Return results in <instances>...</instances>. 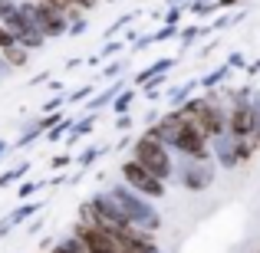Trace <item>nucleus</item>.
Segmentation results:
<instances>
[{
    "instance_id": "nucleus-1",
    "label": "nucleus",
    "mask_w": 260,
    "mask_h": 253,
    "mask_svg": "<svg viewBox=\"0 0 260 253\" xmlns=\"http://www.w3.org/2000/svg\"><path fill=\"white\" fill-rule=\"evenodd\" d=\"M145 135L158 138L161 145H175L181 155H188L191 161H204L208 158V135L194 125L184 112H168L155 128H148Z\"/></svg>"
},
{
    "instance_id": "nucleus-2",
    "label": "nucleus",
    "mask_w": 260,
    "mask_h": 253,
    "mask_svg": "<svg viewBox=\"0 0 260 253\" xmlns=\"http://www.w3.org/2000/svg\"><path fill=\"white\" fill-rule=\"evenodd\" d=\"M145 171H152L158 181H168L172 177V155H168V148L161 145L158 138H152V135H142L139 141H135V158Z\"/></svg>"
},
{
    "instance_id": "nucleus-3",
    "label": "nucleus",
    "mask_w": 260,
    "mask_h": 253,
    "mask_svg": "<svg viewBox=\"0 0 260 253\" xmlns=\"http://www.w3.org/2000/svg\"><path fill=\"white\" fill-rule=\"evenodd\" d=\"M73 237L83 243L86 253H122V240H119V237L109 234V230H102V227H95V224L79 221L76 227H73Z\"/></svg>"
},
{
    "instance_id": "nucleus-4",
    "label": "nucleus",
    "mask_w": 260,
    "mask_h": 253,
    "mask_svg": "<svg viewBox=\"0 0 260 253\" xmlns=\"http://www.w3.org/2000/svg\"><path fill=\"white\" fill-rule=\"evenodd\" d=\"M181 112L188 115V119L194 122V125L201 128V132L208 135V138H211V135H217V132H221V128H224V119H228V115H224L221 109L214 105V102H208V99H191L188 105L181 109Z\"/></svg>"
},
{
    "instance_id": "nucleus-5",
    "label": "nucleus",
    "mask_w": 260,
    "mask_h": 253,
    "mask_svg": "<svg viewBox=\"0 0 260 253\" xmlns=\"http://www.w3.org/2000/svg\"><path fill=\"white\" fill-rule=\"evenodd\" d=\"M122 177L128 181V188L142 191L145 197H165V181H158V177H155L152 171H145L139 161H125V165H122Z\"/></svg>"
},
{
    "instance_id": "nucleus-6",
    "label": "nucleus",
    "mask_w": 260,
    "mask_h": 253,
    "mask_svg": "<svg viewBox=\"0 0 260 253\" xmlns=\"http://www.w3.org/2000/svg\"><path fill=\"white\" fill-rule=\"evenodd\" d=\"M66 17H73L70 10H59L53 4H37L33 7V23L40 26V37L50 33V37H59L66 30Z\"/></svg>"
},
{
    "instance_id": "nucleus-7",
    "label": "nucleus",
    "mask_w": 260,
    "mask_h": 253,
    "mask_svg": "<svg viewBox=\"0 0 260 253\" xmlns=\"http://www.w3.org/2000/svg\"><path fill=\"white\" fill-rule=\"evenodd\" d=\"M228 128H231V135H234L237 141H247V135L257 128L254 109H247L244 102H241V105H234V112L228 115Z\"/></svg>"
},
{
    "instance_id": "nucleus-8",
    "label": "nucleus",
    "mask_w": 260,
    "mask_h": 253,
    "mask_svg": "<svg viewBox=\"0 0 260 253\" xmlns=\"http://www.w3.org/2000/svg\"><path fill=\"white\" fill-rule=\"evenodd\" d=\"M181 184H188V188H208L211 184V168H204L201 161H194V165L181 174Z\"/></svg>"
},
{
    "instance_id": "nucleus-9",
    "label": "nucleus",
    "mask_w": 260,
    "mask_h": 253,
    "mask_svg": "<svg viewBox=\"0 0 260 253\" xmlns=\"http://www.w3.org/2000/svg\"><path fill=\"white\" fill-rule=\"evenodd\" d=\"M40 4H53V7H59V10H86V7H92L95 0H40Z\"/></svg>"
},
{
    "instance_id": "nucleus-10",
    "label": "nucleus",
    "mask_w": 260,
    "mask_h": 253,
    "mask_svg": "<svg viewBox=\"0 0 260 253\" xmlns=\"http://www.w3.org/2000/svg\"><path fill=\"white\" fill-rule=\"evenodd\" d=\"M4 56L10 59L13 66H26V50H23V46H20V43H13L10 50H4Z\"/></svg>"
},
{
    "instance_id": "nucleus-11",
    "label": "nucleus",
    "mask_w": 260,
    "mask_h": 253,
    "mask_svg": "<svg viewBox=\"0 0 260 253\" xmlns=\"http://www.w3.org/2000/svg\"><path fill=\"white\" fill-rule=\"evenodd\" d=\"M13 43H17V40H13V33L7 30V26H0V50H10Z\"/></svg>"
},
{
    "instance_id": "nucleus-12",
    "label": "nucleus",
    "mask_w": 260,
    "mask_h": 253,
    "mask_svg": "<svg viewBox=\"0 0 260 253\" xmlns=\"http://www.w3.org/2000/svg\"><path fill=\"white\" fill-rule=\"evenodd\" d=\"M254 132H257V145H260V115H257V128H254Z\"/></svg>"
},
{
    "instance_id": "nucleus-13",
    "label": "nucleus",
    "mask_w": 260,
    "mask_h": 253,
    "mask_svg": "<svg viewBox=\"0 0 260 253\" xmlns=\"http://www.w3.org/2000/svg\"><path fill=\"white\" fill-rule=\"evenodd\" d=\"M50 253H53V250H50Z\"/></svg>"
}]
</instances>
